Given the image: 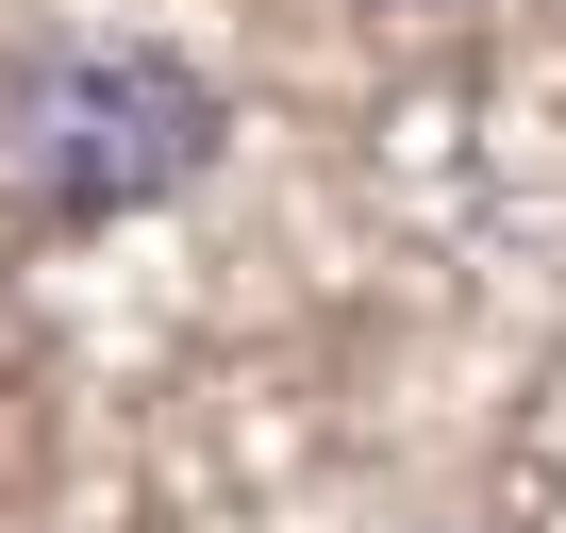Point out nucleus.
Returning <instances> with one entry per match:
<instances>
[{
  "mask_svg": "<svg viewBox=\"0 0 566 533\" xmlns=\"http://www.w3.org/2000/svg\"><path fill=\"white\" fill-rule=\"evenodd\" d=\"M367 18H467V0H367Z\"/></svg>",
  "mask_w": 566,
  "mask_h": 533,
  "instance_id": "nucleus-2",
  "label": "nucleus"
},
{
  "mask_svg": "<svg viewBox=\"0 0 566 533\" xmlns=\"http://www.w3.org/2000/svg\"><path fill=\"white\" fill-rule=\"evenodd\" d=\"M217 150H233V84L167 34H67L0 67V167L51 217H150L217 184Z\"/></svg>",
  "mask_w": 566,
  "mask_h": 533,
  "instance_id": "nucleus-1",
  "label": "nucleus"
}]
</instances>
